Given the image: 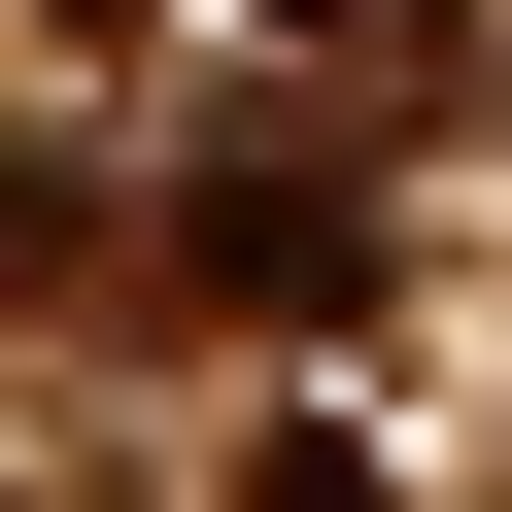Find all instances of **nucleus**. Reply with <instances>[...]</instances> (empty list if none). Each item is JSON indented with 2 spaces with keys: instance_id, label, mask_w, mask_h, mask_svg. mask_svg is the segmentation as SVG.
Wrapping results in <instances>:
<instances>
[{
  "instance_id": "nucleus-4",
  "label": "nucleus",
  "mask_w": 512,
  "mask_h": 512,
  "mask_svg": "<svg viewBox=\"0 0 512 512\" xmlns=\"http://www.w3.org/2000/svg\"><path fill=\"white\" fill-rule=\"evenodd\" d=\"M239 35H342V69H376V35H444V0H239Z\"/></svg>"
},
{
  "instance_id": "nucleus-2",
  "label": "nucleus",
  "mask_w": 512,
  "mask_h": 512,
  "mask_svg": "<svg viewBox=\"0 0 512 512\" xmlns=\"http://www.w3.org/2000/svg\"><path fill=\"white\" fill-rule=\"evenodd\" d=\"M0 274H103V205H69V137H0Z\"/></svg>"
},
{
  "instance_id": "nucleus-1",
  "label": "nucleus",
  "mask_w": 512,
  "mask_h": 512,
  "mask_svg": "<svg viewBox=\"0 0 512 512\" xmlns=\"http://www.w3.org/2000/svg\"><path fill=\"white\" fill-rule=\"evenodd\" d=\"M171 274H205V308H342V274H376V171H308V137H274V171H205V205H171Z\"/></svg>"
},
{
  "instance_id": "nucleus-3",
  "label": "nucleus",
  "mask_w": 512,
  "mask_h": 512,
  "mask_svg": "<svg viewBox=\"0 0 512 512\" xmlns=\"http://www.w3.org/2000/svg\"><path fill=\"white\" fill-rule=\"evenodd\" d=\"M239 512H376V444H239Z\"/></svg>"
}]
</instances>
